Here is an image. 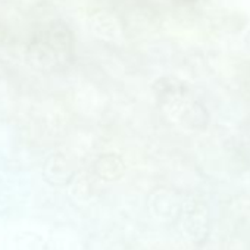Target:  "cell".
I'll return each instance as SVG.
<instances>
[{"instance_id": "6da1fadb", "label": "cell", "mask_w": 250, "mask_h": 250, "mask_svg": "<svg viewBox=\"0 0 250 250\" xmlns=\"http://www.w3.org/2000/svg\"><path fill=\"white\" fill-rule=\"evenodd\" d=\"M181 227L186 235L194 243H203L209 235V212L203 202L188 200L183 203Z\"/></svg>"}, {"instance_id": "7a4b0ae2", "label": "cell", "mask_w": 250, "mask_h": 250, "mask_svg": "<svg viewBox=\"0 0 250 250\" xmlns=\"http://www.w3.org/2000/svg\"><path fill=\"white\" fill-rule=\"evenodd\" d=\"M149 205L150 206L153 205L152 215L164 221L177 219L181 215V209H183V203L180 202L178 196L165 190H161L156 194L153 193L149 200Z\"/></svg>"}, {"instance_id": "3957f363", "label": "cell", "mask_w": 250, "mask_h": 250, "mask_svg": "<svg viewBox=\"0 0 250 250\" xmlns=\"http://www.w3.org/2000/svg\"><path fill=\"white\" fill-rule=\"evenodd\" d=\"M104 161V167H102L106 172L103 174L104 180L109 181H118L124 177L125 174V164L122 161V158H119L118 155H107L103 158Z\"/></svg>"}]
</instances>
